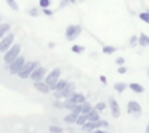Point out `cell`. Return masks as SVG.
Here are the masks:
<instances>
[{
	"mask_svg": "<svg viewBox=\"0 0 149 133\" xmlns=\"http://www.w3.org/2000/svg\"><path fill=\"white\" fill-rule=\"evenodd\" d=\"M26 61H27L26 56H24V55H19L16 59H13L10 64H7V71L10 72L11 75H18V74H19V71L23 69V66L26 64Z\"/></svg>",
	"mask_w": 149,
	"mask_h": 133,
	"instance_id": "1",
	"label": "cell"
},
{
	"mask_svg": "<svg viewBox=\"0 0 149 133\" xmlns=\"http://www.w3.org/2000/svg\"><path fill=\"white\" fill-rule=\"evenodd\" d=\"M19 55H21V45L19 43H13V45L3 53V63L5 64H10V63L13 61V59H16Z\"/></svg>",
	"mask_w": 149,
	"mask_h": 133,
	"instance_id": "2",
	"label": "cell"
},
{
	"mask_svg": "<svg viewBox=\"0 0 149 133\" xmlns=\"http://www.w3.org/2000/svg\"><path fill=\"white\" fill-rule=\"evenodd\" d=\"M40 63L39 61H26V64L23 66V69L19 71V74H18V77L21 79V80H26V79L31 77V74L34 72V69L39 68Z\"/></svg>",
	"mask_w": 149,
	"mask_h": 133,
	"instance_id": "3",
	"label": "cell"
},
{
	"mask_svg": "<svg viewBox=\"0 0 149 133\" xmlns=\"http://www.w3.org/2000/svg\"><path fill=\"white\" fill-rule=\"evenodd\" d=\"M59 79H61V69L55 68V69H52V72H48V74L45 75V79H43V80L47 82V85H48V87L52 88V91H53V88H55L56 82H58Z\"/></svg>",
	"mask_w": 149,
	"mask_h": 133,
	"instance_id": "4",
	"label": "cell"
},
{
	"mask_svg": "<svg viewBox=\"0 0 149 133\" xmlns=\"http://www.w3.org/2000/svg\"><path fill=\"white\" fill-rule=\"evenodd\" d=\"M82 34V26L80 24H71V26L66 27V40H69V42H72V40H75L79 36Z\"/></svg>",
	"mask_w": 149,
	"mask_h": 133,
	"instance_id": "5",
	"label": "cell"
},
{
	"mask_svg": "<svg viewBox=\"0 0 149 133\" xmlns=\"http://www.w3.org/2000/svg\"><path fill=\"white\" fill-rule=\"evenodd\" d=\"M127 112H128L130 116H133V117H139L143 114V107H141V104H139L138 101L130 100L128 103H127Z\"/></svg>",
	"mask_w": 149,
	"mask_h": 133,
	"instance_id": "6",
	"label": "cell"
},
{
	"mask_svg": "<svg viewBox=\"0 0 149 133\" xmlns=\"http://www.w3.org/2000/svg\"><path fill=\"white\" fill-rule=\"evenodd\" d=\"M13 43H15V34L8 32L3 39H0V53H5Z\"/></svg>",
	"mask_w": 149,
	"mask_h": 133,
	"instance_id": "7",
	"label": "cell"
},
{
	"mask_svg": "<svg viewBox=\"0 0 149 133\" xmlns=\"http://www.w3.org/2000/svg\"><path fill=\"white\" fill-rule=\"evenodd\" d=\"M47 74H48V69H47L45 66H39V68L34 69V72L31 74L29 79H31L32 82H36V80H43Z\"/></svg>",
	"mask_w": 149,
	"mask_h": 133,
	"instance_id": "8",
	"label": "cell"
},
{
	"mask_svg": "<svg viewBox=\"0 0 149 133\" xmlns=\"http://www.w3.org/2000/svg\"><path fill=\"white\" fill-rule=\"evenodd\" d=\"M107 106H109L111 116H112L114 119H119V117H120V106H119V103H117L116 98H109V101H107Z\"/></svg>",
	"mask_w": 149,
	"mask_h": 133,
	"instance_id": "9",
	"label": "cell"
},
{
	"mask_svg": "<svg viewBox=\"0 0 149 133\" xmlns=\"http://www.w3.org/2000/svg\"><path fill=\"white\" fill-rule=\"evenodd\" d=\"M32 87L36 88L37 91L43 93V95H48L50 91H52V88H50L48 85H47V82H45V80H36V82L32 84Z\"/></svg>",
	"mask_w": 149,
	"mask_h": 133,
	"instance_id": "10",
	"label": "cell"
},
{
	"mask_svg": "<svg viewBox=\"0 0 149 133\" xmlns=\"http://www.w3.org/2000/svg\"><path fill=\"white\" fill-rule=\"evenodd\" d=\"M74 93H75V84H74V82H68V85L64 87V90H61L63 100H68V98H71Z\"/></svg>",
	"mask_w": 149,
	"mask_h": 133,
	"instance_id": "11",
	"label": "cell"
},
{
	"mask_svg": "<svg viewBox=\"0 0 149 133\" xmlns=\"http://www.w3.org/2000/svg\"><path fill=\"white\" fill-rule=\"evenodd\" d=\"M128 88L133 91V93H136V95L144 93V87H143L141 84H138V82H132V84H128Z\"/></svg>",
	"mask_w": 149,
	"mask_h": 133,
	"instance_id": "12",
	"label": "cell"
},
{
	"mask_svg": "<svg viewBox=\"0 0 149 133\" xmlns=\"http://www.w3.org/2000/svg\"><path fill=\"white\" fill-rule=\"evenodd\" d=\"M138 45L143 47V48H146V47H149V36L144 32H141L138 36Z\"/></svg>",
	"mask_w": 149,
	"mask_h": 133,
	"instance_id": "13",
	"label": "cell"
},
{
	"mask_svg": "<svg viewBox=\"0 0 149 133\" xmlns=\"http://www.w3.org/2000/svg\"><path fill=\"white\" fill-rule=\"evenodd\" d=\"M69 100H71V101H74L75 104H82L85 100H87V98H85V95H84V93H79V91H75V93L72 95V96L69 98Z\"/></svg>",
	"mask_w": 149,
	"mask_h": 133,
	"instance_id": "14",
	"label": "cell"
},
{
	"mask_svg": "<svg viewBox=\"0 0 149 133\" xmlns=\"http://www.w3.org/2000/svg\"><path fill=\"white\" fill-rule=\"evenodd\" d=\"M10 29H11V26L8 23H0V39H3L10 32Z\"/></svg>",
	"mask_w": 149,
	"mask_h": 133,
	"instance_id": "15",
	"label": "cell"
},
{
	"mask_svg": "<svg viewBox=\"0 0 149 133\" xmlns=\"http://www.w3.org/2000/svg\"><path fill=\"white\" fill-rule=\"evenodd\" d=\"M77 114H74V112H69L68 116H64V119H63V122L64 123H75L77 122Z\"/></svg>",
	"mask_w": 149,
	"mask_h": 133,
	"instance_id": "16",
	"label": "cell"
},
{
	"mask_svg": "<svg viewBox=\"0 0 149 133\" xmlns=\"http://www.w3.org/2000/svg\"><path fill=\"white\" fill-rule=\"evenodd\" d=\"M100 114H101V112H98V111L93 107V109L88 112V120H91V122H96V120H100V119H101Z\"/></svg>",
	"mask_w": 149,
	"mask_h": 133,
	"instance_id": "17",
	"label": "cell"
},
{
	"mask_svg": "<svg viewBox=\"0 0 149 133\" xmlns=\"http://www.w3.org/2000/svg\"><path fill=\"white\" fill-rule=\"evenodd\" d=\"M66 85H68V80H66V79H59V80L56 82V85H55V88H53V91H61V90H64Z\"/></svg>",
	"mask_w": 149,
	"mask_h": 133,
	"instance_id": "18",
	"label": "cell"
},
{
	"mask_svg": "<svg viewBox=\"0 0 149 133\" xmlns=\"http://www.w3.org/2000/svg\"><path fill=\"white\" fill-rule=\"evenodd\" d=\"M127 88H128V84H123V82H117V84H114V90H116L117 93H123Z\"/></svg>",
	"mask_w": 149,
	"mask_h": 133,
	"instance_id": "19",
	"label": "cell"
},
{
	"mask_svg": "<svg viewBox=\"0 0 149 133\" xmlns=\"http://www.w3.org/2000/svg\"><path fill=\"white\" fill-rule=\"evenodd\" d=\"M87 122H88V114H80V116L77 117V122H75V125L84 127Z\"/></svg>",
	"mask_w": 149,
	"mask_h": 133,
	"instance_id": "20",
	"label": "cell"
},
{
	"mask_svg": "<svg viewBox=\"0 0 149 133\" xmlns=\"http://www.w3.org/2000/svg\"><path fill=\"white\" fill-rule=\"evenodd\" d=\"M91 109H93V104H91L90 101L85 100L84 103H82V114H88Z\"/></svg>",
	"mask_w": 149,
	"mask_h": 133,
	"instance_id": "21",
	"label": "cell"
},
{
	"mask_svg": "<svg viewBox=\"0 0 149 133\" xmlns=\"http://www.w3.org/2000/svg\"><path fill=\"white\" fill-rule=\"evenodd\" d=\"M117 52V47H112V45H104L103 47V53L104 55H112V53Z\"/></svg>",
	"mask_w": 149,
	"mask_h": 133,
	"instance_id": "22",
	"label": "cell"
},
{
	"mask_svg": "<svg viewBox=\"0 0 149 133\" xmlns=\"http://www.w3.org/2000/svg\"><path fill=\"white\" fill-rule=\"evenodd\" d=\"M138 18L143 21V23L149 24V10H148V11H141V13L138 15Z\"/></svg>",
	"mask_w": 149,
	"mask_h": 133,
	"instance_id": "23",
	"label": "cell"
},
{
	"mask_svg": "<svg viewBox=\"0 0 149 133\" xmlns=\"http://www.w3.org/2000/svg\"><path fill=\"white\" fill-rule=\"evenodd\" d=\"M63 103H64V109H68V111H72L75 107V103H74V101H71L69 98H68V100H64Z\"/></svg>",
	"mask_w": 149,
	"mask_h": 133,
	"instance_id": "24",
	"label": "cell"
},
{
	"mask_svg": "<svg viewBox=\"0 0 149 133\" xmlns=\"http://www.w3.org/2000/svg\"><path fill=\"white\" fill-rule=\"evenodd\" d=\"M95 109H96L98 111V112H103V111L104 109H106V107H107V103H103V101H100V103H96V104H95Z\"/></svg>",
	"mask_w": 149,
	"mask_h": 133,
	"instance_id": "25",
	"label": "cell"
},
{
	"mask_svg": "<svg viewBox=\"0 0 149 133\" xmlns=\"http://www.w3.org/2000/svg\"><path fill=\"white\" fill-rule=\"evenodd\" d=\"M71 50H72L74 53H77V55H80V53L85 52V47H84V45H72Z\"/></svg>",
	"mask_w": 149,
	"mask_h": 133,
	"instance_id": "26",
	"label": "cell"
},
{
	"mask_svg": "<svg viewBox=\"0 0 149 133\" xmlns=\"http://www.w3.org/2000/svg\"><path fill=\"white\" fill-rule=\"evenodd\" d=\"M50 133H64V130H63V127L59 125H50Z\"/></svg>",
	"mask_w": 149,
	"mask_h": 133,
	"instance_id": "27",
	"label": "cell"
},
{
	"mask_svg": "<svg viewBox=\"0 0 149 133\" xmlns=\"http://www.w3.org/2000/svg\"><path fill=\"white\" fill-rule=\"evenodd\" d=\"M7 3H8V7H10L11 10H15V11L19 10V7H18V3H16V0H7Z\"/></svg>",
	"mask_w": 149,
	"mask_h": 133,
	"instance_id": "28",
	"label": "cell"
},
{
	"mask_svg": "<svg viewBox=\"0 0 149 133\" xmlns=\"http://www.w3.org/2000/svg\"><path fill=\"white\" fill-rule=\"evenodd\" d=\"M50 0H39V8H48L50 7Z\"/></svg>",
	"mask_w": 149,
	"mask_h": 133,
	"instance_id": "29",
	"label": "cell"
},
{
	"mask_svg": "<svg viewBox=\"0 0 149 133\" xmlns=\"http://www.w3.org/2000/svg\"><path fill=\"white\" fill-rule=\"evenodd\" d=\"M128 43H130V47L138 45V37H136V36H132V37H130V40H128Z\"/></svg>",
	"mask_w": 149,
	"mask_h": 133,
	"instance_id": "30",
	"label": "cell"
},
{
	"mask_svg": "<svg viewBox=\"0 0 149 133\" xmlns=\"http://www.w3.org/2000/svg\"><path fill=\"white\" fill-rule=\"evenodd\" d=\"M27 15H31V16H39V8H29Z\"/></svg>",
	"mask_w": 149,
	"mask_h": 133,
	"instance_id": "31",
	"label": "cell"
},
{
	"mask_svg": "<svg viewBox=\"0 0 149 133\" xmlns=\"http://www.w3.org/2000/svg\"><path fill=\"white\" fill-rule=\"evenodd\" d=\"M53 106H55V107H58V109H64V103H61L59 100H55Z\"/></svg>",
	"mask_w": 149,
	"mask_h": 133,
	"instance_id": "32",
	"label": "cell"
},
{
	"mask_svg": "<svg viewBox=\"0 0 149 133\" xmlns=\"http://www.w3.org/2000/svg\"><path fill=\"white\" fill-rule=\"evenodd\" d=\"M116 64H117V66H125V58H122V56H119V58L116 59Z\"/></svg>",
	"mask_w": 149,
	"mask_h": 133,
	"instance_id": "33",
	"label": "cell"
},
{
	"mask_svg": "<svg viewBox=\"0 0 149 133\" xmlns=\"http://www.w3.org/2000/svg\"><path fill=\"white\" fill-rule=\"evenodd\" d=\"M117 74H127V68H125V66H119V69H117Z\"/></svg>",
	"mask_w": 149,
	"mask_h": 133,
	"instance_id": "34",
	"label": "cell"
},
{
	"mask_svg": "<svg viewBox=\"0 0 149 133\" xmlns=\"http://www.w3.org/2000/svg\"><path fill=\"white\" fill-rule=\"evenodd\" d=\"M42 10H43V13H45L47 16H53V11L50 10V8H42Z\"/></svg>",
	"mask_w": 149,
	"mask_h": 133,
	"instance_id": "35",
	"label": "cell"
},
{
	"mask_svg": "<svg viewBox=\"0 0 149 133\" xmlns=\"http://www.w3.org/2000/svg\"><path fill=\"white\" fill-rule=\"evenodd\" d=\"M90 133H106V128H96V130H93V132H90Z\"/></svg>",
	"mask_w": 149,
	"mask_h": 133,
	"instance_id": "36",
	"label": "cell"
},
{
	"mask_svg": "<svg viewBox=\"0 0 149 133\" xmlns=\"http://www.w3.org/2000/svg\"><path fill=\"white\" fill-rule=\"evenodd\" d=\"M100 82H101V84H104V85H106V84H107V79L104 77V75H100Z\"/></svg>",
	"mask_w": 149,
	"mask_h": 133,
	"instance_id": "37",
	"label": "cell"
},
{
	"mask_svg": "<svg viewBox=\"0 0 149 133\" xmlns=\"http://www.w3.org/2000/svg\"><path fill=\"white\" fill-rule=\"evenodd\" d=\"M144 133H149V123L146 125V132H144Z\"/></svg>",
	"mask_w": 149,
	"mask_h": 133,
	"instance_id": "38",
	"label": "cell"
},
{
	"mask_svg": "<svg viewBox=\"0 0 149 133\" xmlns=\"http://www.w3.org/2000/svg\"><path fill=\"white\" fill-rule=\"evenodd\" d=\"M148 74H149V68H148Z\"/></svg>",
	"mask_w": 149,
	"mask_h": 133,
	"instance_id": "39",
	"label": "cell"
},
{
	"mask_svg": "<svg viewBox=\"0 0 149 133\" xmlns=\"http://www.w3.org/2000/svg\"><path fill=\"white\" fill-rule=\"evenodd\" d=\"M0 21H2V18H0Z\"/></svg>",
	"mask_w": 149,
	"mask_h": 133,
	"instance_id": "40",
	"label": "cell"
},
{
	"mask_svg": "<svg viewBox=\"0 0 149 133\" xmlns=\"http://www.w3.org/2000/svg\"><path fill=\"white\" fill-rule=\"evenodd\" d=\"M106 133H109V132H106Z\"/></svg>",
	"mask_w": 149,
	"mask_h": 133,
	"instance_id": "41",
	"label": "cell"
},
{
	"mask_svg": "<svg viewBox=\"0 0 149 133\" xmlns=\"http://www.w3.org/2000/svg\"><path fill=\"white\" fill-rule=\"evenodd\" d=\"M32 133H34V132H32Z\"/></svg>",
	"mask_w": 149,
	"mask_h": 133,
	"instance_id": "42",
	"label": "cell"
}]
</instances>
